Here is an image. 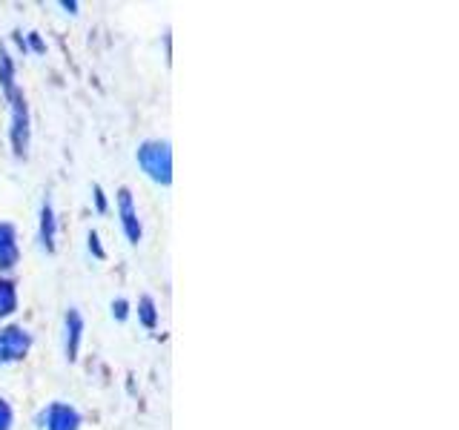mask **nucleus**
<instances>
[{
	"instance_id": "obj_17",
	"label": "nucleus",
	"mask_w": 459,
	"mask_h": 430,
	"mask_svg": "<svg viewBox=\"0 0 459 430\" xmlns=\"http://www.w3.org/2000/svg\"><path fill=\"white\" fill-rule=\"evenodd\" d=\"M61 6H64L66 12H72V14H75V12H78V4H69V0H64V4H61Z\"/></svg>"
},
{
	"instance_id": "obj_11",
	"label": "nucleus",
	"mask_w": 459,
	"mask_h": 430,
	"mask_svg": "<svg viewBox=\"0 0 459 430\" xmlns=\"http://www.w3.org/2000/svg\"><path fill=\"white\" fill-rule=\"evenodd\" d=\"M138 322L147 330L158 327V310H155L152 296H141V301H138Z\"/></svg>"
},
{
	"instance_id": "obj_8",
	"label": "nucleus",
	"mask_w": 459,
	"mask_h": 430,
	"mask_svg": "<svg viewBox=\"0 0 459 430\" xmlns=\"http://www.w3.org/2000/svg\"><path fill=\"white\" fill-rule=\"evenodd\" d=\"M55 233H57V221H55L52 201L47 198L40 207V247L47 253H55Z\"/></svg>"
},
{
	"instance_id": "obj_6",
	"label": "nucleus",
	"mask_w": 459,
	"mask_h": 430,
	"mask_svg": "<svg viewBox=\"0 0 459 430\" xmlns=\"http://www.w3.org/2000/svg\"><path fill=\"white\" fill-rule=\"evenodd\" d=\"M21 262L18 250V233L9 221H0V270H12Z\"/></svg>"
},
{
	"instance_id": "obj_10",
	"label": "nucleus",
	"mask_w": 459,
	"mask_h": 430,
	"mask_svg": "<svg viewBox=\"0 0 459 430\" xmlns=\"http://www.w3.org/2000/svg\"><path fill=\"white\" fill-rule=\"evenodd\" d=\"M0 90H4L6 98L18 92V83H14V61L4 47H0Z\"/></svg>"
},
{
	"instance_id": "obj_12",
	"label": "nucleus",
	"mask_w": 459,
	"mask_h": 430,
	"mask_svg": "<svg viewBox=\"0 0 459 430\" xmlns=\"http://www.w3.org/2000/svg\"><path fill=\"white\" fill-rule=\"evenodd\" d=\"M14 425V413H12V405L6 399H0V430H12Z\"/></svg>"
},
{
	"instance_id": "obj_1",
	"label": "nucleus",
	"mask_w": 459,
	"mask_h": 430,
	"mask_svg": "<svg viewBox=\"0 0 459 430\" xmlns=\"http://www.w3.org/2000/svg\"><path fill=\"white\" fill-rule=\"evenodd\" d=\"M138 167L147 172V178L169 186L172 184V147L169 141H143L138 147Z\"/></svg>"
},
{
	"instance_id": "obj_13",
	"label": "nucleus",
	"mask_w": 459,
	"mask_h": 430,
	"mask_svg": "<svg viewBox=\"0 0 459 430\" xmlns=\"http://www.w3.org/2000/svg\"><path fill=\"white\" fill-rule=\"evenodd\" d=\"M86 241H90V253L98 258V262H104V258H107V250H104V244H100V238H98L95 229H92L90 238H86Z\"/></svg>"
},
{
	"instance_id": "obj_14",
	"label": "nucleus",
	"mask_w": 459,
	"mask_h": 430,
	"mask_svg": "<svg viewBox=\"0 0 459 430\" xmlns=\"http://www.w3.org/2000/svg\"><path fill=\"white\" fill-rule=\"evenodd\" d=\"M112 315L118 322H126V315H129V305H126V298H115L112 301Z\"/></svg>"
},
{
	"instance_id": "obj_2",
	"label": "nucleus",
	"mask_w": 459,
	"mask_h": 430,
	"mask_svg": "<svg viewBox=\"0 0 459 430\" xmlns=\"http://www.w3.org/2000/svg\"><path fill=\"white\" fill-rule=\"evenodd\" d=\"M9 107H12V152L18 158H26L29 152V138H32V126H29V104L23 92L18 90L14 95H9Z\"/></svg>"
},
{
	"instance_id": "obj_4",
	"label": "nucleus",
	"mask_w": 459,
	"mask_h": 430,
	"mask_svg": "<svg viewBox=\"0 0 459 430\" xmlns=\"http://www.w3.org/2000/svg\"><path fill=\"white\" fill-rule=\"evenodd\" d=\"M118 215H121V227H124V236L129 244H138L143 229H141V221H138V212H135V201H133V193H129V186H121L118 190Z\"/></svg>"
},
{
	"instance_id": "obj_5",
	"label": "nucleus",
	"mask_w": 459,
	"mask_h": 430,
	"mask_svg": "<svg viewBox=\"0 0 459 430\" xmlns=\"http://www.w3.org/2000/svg\"><path fill=\"white\" fill-rule=\"evenodd\" d=\"M43 427L47 430H81V413L64 405V401H52V405L43 410Z\"/></svg>"
},
{
	"instance_id": "obj_9",
	"label": "nucleus",
	"mask_w": 459,
	"mask_h": 430,
	"mask_svg": "<svg viewBox=\"0 0 459 430\" xmlns=\"http://www.w3.org/2000/svg\"><path fill=\"white\" fill-rule=\"evenodd\" d=\"M18 313V287L9 279H0V319Z\"/></svg>"
},
{
	"instance_id": "obj_16",
	"label": "nucleus",
	"mask_w": 459,
	"mask_h": 430,
	"mask_svg": "<svg viewBox=\"0 0 459 430\" xmlns=\"http://www.w3.org/2000/svg\"><path fill=\"white\" fill-rule=\"evenodd\" d=\"M23 40H26V43H29V47H32L35 52H47V43H43V40H40V38H38L35 32H29V35H26Z\"/></svg>"
},
{
	"instance_id": "obj_3",
	"label": "nucleus",
	"mask_w": 459,
	"mask_h": 430,
	"mask_svg": "<svg viewBox=\"0 0 459 430\" xmlns=\"http://www.w3.org/2000/svg\"><path fill=\"white\" fill-rule=\"evenodd\" d=\"M32 348V336L23 327H4L0 330V365L21 362V358Z\"/></svg>"
},
{
	"instance_id": "obj_7",
	"label": "nucleus",
	"mask_w": 459,
	"mask_h": 430,
	"mask_svg": "<svg viewBox=\"0 0 459 430\" xmlns=\"http://www.w3.org/2000/svg\"><path fill=\"white\" fill-rule=\"evenodd\" d=\"M64 327H66V358L69 362H75L78 350H81V341H83V315L75 307H69Z\"/></svg>"
},
{
	"instance_id": "obj_15",
	"label": "nucleus",
	"mask_w": 459,
	"mask_h": 430,
	"mask_svg": "<svg viewBox=\"0 0 459 430\" xmlns=\"http://www.w3.org/2000/svg\"><path fill=\"white\" fill-rule=\"evenodd\" d=\"M92 195H95V207H98V212H107V195H104V190L95 184L92 186Z\"/></svg>"
}]
</instances>
